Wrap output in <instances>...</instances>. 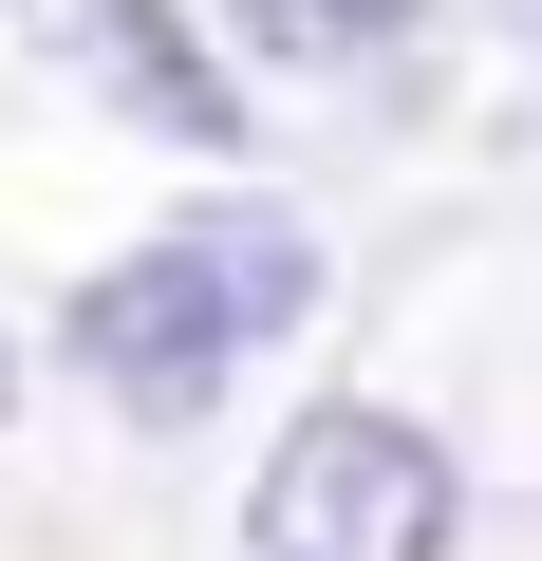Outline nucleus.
<instances>
[{
	"label": "nucleus",
	"mask_w": 542,
	"mask_h": 561,
	"mask_svg": "<svg viewBox=\"0 0 542 561\" xmlns=\"http://www.w3.org/2000/svg\"><path fill=\"white\" fill-rule=\"evenodd\" d=\"M300 319H319V225H300L281 187H224V206L113 243L57 337H76V375H94L113 412L187 431V412H224V375H243L262 337H300Z\"/></svg>",
	"instance_id": "1"
},
{
	"label": "nucleus",
	"mask_w": 542,
	"mask_h": 561,
	"mask_svg": "<svg viewBox=\"0 0 542 561\" xmlns=\"http://www.w3.org/2000/svg\"><path fill=\"white\" fill-rule=\"evenodd\" d=\"M449 524H468V468L393 393H319L243 486V561H449Z\"/></svg>",
	"instance_id": "2"
},
{
	"label": "nucleus",
	"mask_w": 542,
	"mask_h": 561,
	"mask_svg": "<svg viewBox=\"0 0 542 561\" xmlns=\"http://www.w3.org/2000/svg\"><path fill=\"white\" fill-rule=\"evenodd\" d=\"M224 20H243V57H300V76H319V57H374V38H412L430 0H224Z\"/></svg>",
	"instance_id": "4"
},
{
	"label": "nucleus",
	"mask_w": 542,
	"mask_h": 561,
	"mask_svg": "<svg viewBox=\"0 0 542 561\" xmlns=\"http://www.w3.org/2000/svg\"><path fill=\"white\" fill-rule=\"evenodd\" d=\"M0 412H20V337H0Z\"/></svg>",
	"instance_id": "5"
},
{
	"label": "nucleus",
	"mask_w": 542,
	"mask_h": 561,
	"mask_svg": "<svg viewBox=\"0 0 542 561\" xmlns=\"http://www.w3.org/2000/svg\"><path fill=\"white\" fill-rule=\"evenodd\" d=\"M0 20H20V57H38V76H76L94 113L169 131V150H243V76L169 20V0H0Z\"/></svg>",
	"instance_id": "3"
}]
</instances>
